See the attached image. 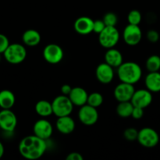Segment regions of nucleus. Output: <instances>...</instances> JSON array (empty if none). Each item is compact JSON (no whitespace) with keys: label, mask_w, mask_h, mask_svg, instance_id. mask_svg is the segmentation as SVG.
I'll return each instance as SVG.
<instances>
[{"label":"nucleus","mask_w":160,"mask_h":160,"mask_svg":"<svg viewBox=\"0 0 160 160\" xmlns=\"http://www.w3.org/2000/svg\"><path fill=\"white\" fill-rule=\"evenodd\" d=\"M47 141L36 135H28L19 143L18 149L23 158L30 160L38 159L45 154L47 150Z\"/></svg>","instance_id":"f257e3e1"},{"label":"nucleus","mask_w":160,"mask_h":160,"mask_svg":"<svg viewBox=\"0 0 160 160\" xmlns=\"http://www.w3.org/2000/svg\"><path fill=\"white\" fill-rule=\"evenodd\" d=\"M117 74L121 82L134 84L142 76V67L134 62H124L117 68Z\"/></svg>","instance_id":"f03ea898"},{"label":"nucleus","mask_w":160,"mask_h":160,"mask_svg":"<svg viewBox=\"0 0 160 160\" xmlns=\"http://www.w3.org/2000/svg\"><path fill=\"white\" fill-rule=\"evenodd\" d=\"M5 59L11 64H20L27 57V49L23 45L12 43L8 46L3 53Z\"/></svg>","instance_id":"7ed1b4c3"},{"label":"nucleus","mask_w":160,"mask_h":160,"mask_svg":"<svg viewBox=\"0 0 160 160\" xmlns=\"http://www.w3.org/2000/svg\"><path fill=\"white\" fill-rule=\"evenodd\" d=\"M53 114L57 117L70 116L73 109V102L69 96L64 95H58L52 102Z\"/></svg>","instance_id":"20e7f679"},{"label":"nucleus","mask_w":160,"mask_h":160,"mask_svg":"<svg viewBox=\"0 0 160 160\" xmlns=\"http://www.w3.org/2000/svg\"><path fill=\"white\" fill-rule=\"evenodd\" d=\"M120 34L116 27L106 26L105 29L98 34V42L103 48H114L120 41Z\"/></svg>","instance_id":"39448f33"},{"label":"nucleus","mask_w":160,"mask_h":160,"mask_svg":"<svg viewBox=\"0 0 160 160\" xmlns=\"http://www.w3.org/2000/svg\"><path fill=\"white\" fill-rule=\"evenodd\" d=\"M137 140L145 148H154L159 144V135L153 128H144L138 131Z\"/></svg>","instance_id":"423d86ee"},{"label":"nucleus","mask_w":160,"mask_h":160,"mask_svg":"<svg viewBox=\"0 0 160 160\" xmlns=\"http://www.w3.org/2000/svg\"><path fill=\"white\" fill-rule=\"evenodd\" d=\"M43 57L50 64H57L62 60L64 52L62 48L57 44H48L44 48Z\"/></svg>","instance_id":"0eeeda50"},{"label":"nucleus","mask_w":160,"mask_h":160,"mask_svg":"<svg viewBox=\"0 0 160 160\" xmlns=\"http://www.w3.org/2000/svg\"><path fill=\"white\" fill-rule=\"evenodd\" d=\"M78 118L80 121L86 126H92L95 124L98 120V112L97 108L88 104L81 106L78 112Z\"/></svg>","instance_id":"6e6552de"},{"label":"nucleus","mask_w":160,"mask_h":160,"mask_svg":"<svg viewBox=\"0 0 160 160\" xmlns=\"http://www.w3.org/2000/svg\"><path fill=\"white\" fill-rule=\"evenodd\" d=\"M17 125L16 114L11 109H2L0 111V128L2 131L13 132Z\"/></svg>","instance_id":"1a4fd4ad"},{"label":"nucleus","mask_w":160,"mask_h":160,"mask_svg":"<svg viewBox=\"0 0 160 160\" xmlns=\"http://www.w3.org/2000/svg\"><path fill=\"white\" fill-rule=\"evenodd\" d=\"M123 38L128 45L134 46L138 45L142 38V31L139 25L128 23L123 30Z\"/></svg>","instance_id":"9d476101"},{"label":"nucleus","mask_w":160,"mask_h":160,"mask_svg":"<svg viewBox=\"0 0 160 160\" xmlns=\"http://www.w3.org/2000/svg\"><path fill=\"white\" fill-rule=\"evenodd\" d=\"M33 131L34 135L47 141L52 135L53 127L46 119H40L34 123Z\"/></svg>","instance_id":"9b49d317"},{"label":"nucleus","mask_w":160,"mask_h":160,"mask_svg":"<svg viewBox=\"0 0 160 160\" xmlns=\"http://www.w3.org/2000/svg\"><path fill=\"white\" fill-rule=\"evenodd\" d=\"M134 92L135 88L134 84L121 82L116 86L113 94L116 99L120 102L131 101Z\"/></svg>","instance_id":"f8f14e48"},{"label":"nucleus","mask_w":160,"mask_h":160,"mask_svg":"<svg viewBox=\"0 0 160 160\" xmlns=\"http://www.w3.org/2000/svg\"><path fill=\"white\" fill-rule=\"evenodd\" d=\"M131 102L134 106L145 109L152 102V94L147 88L135 90Z\"/></svg>","instance_id":"ddd939ff"},{"label":"nucleus","mask_w":160,"mask_h":160,"mask_svg":"<svg viewBox=\"0 0 160 160\" xmlns=\"http://www.w3.org/2000/svg\"><path fill=\"white\" fill-rule=\"evenodd\" d=\"M95 76L97 80L102 84H109L114 78L113 67L106 62L98 65L95 70Z\"/></svg>","instance_id":"4468645a"},{"label":"nucleus","mask_w":160,"mask_h":160,"mask_svg":"<svg viewBox=\"0 0 160 160\" xmlns=\"http://www.w3.org/2000/svg\"><path fill=\"white\" fill-rule=\"evenodd\" d=\"M94 20L88 17H81L74 22V30L81 35H87L93 32Z\"/></svg>","instance_id":"2eb2a0df"},{"label":"nucleus","mask_w":160,"mask_h":160,"mask_svg":"<svg viewBox=\"0 0 160 160\" xmlns=\"http://www.w3.org/2000/svg\"><path fill=\"white\" fill-rule=\"evenodd\" d=\"M68 96L74 106L81 107L87 104L88 94L83 88L75 87L72 88L71 92Z\"/></svg>","instance_id":"dca6fc26"},{"label":"nucleus","mask_w":160,"mask_h":160,"mask_svg":"<svg viewBox=\"0 0 160 160\" xmlns=\"http://www.w3.org/2000/svg\"><path fill=\"white\" fill-rule=\"evenodd\" d=\"M56 128L58 131L61 134H71L75 129V121L70 116L57 117V120L56 123Z\"/></svg>","instance_id":"f3484780"},{"label":"nucleus","mask_w":160,"mask_h":160,"mask_svg":"<svg viewBox=\"0 0 160 160\" xmlns=\"http://www.w3.org/2000/svg\"><path fill=\"white\" fill-rule=\"evenodd\" d=\"M123 55L117 48H108L105 54V62L113 68H118L123 62Z\"/></svg>","instance_id":"a211bd4d"},{"label":"nucleus","mask_w":160,"mask_h":160,"mask_svg":"<svg viewBox=\"0 0 160 160\" xmlns=\"http://www.w3.org/2000/svg\"><path fill=\"white\" fill-rule=\"evenodd\" d=\"M145 84L146 88L152 93L160 92V73L159 71L149 72L145 77Z\"/></svg>","instance_id":"6ab92c4d"},{"label":"nucleus","mask_w":160,"mask_h":160,"mask_svg":"<svg viewBox=\"0 0 160 160\" xmlns=\"http://www.w3.org/2000/svg\"><path fill=\"white\" fill-rule=\"evenodd\" d=\"M42 40L40 33L34 29H28L23 32L22 41L23 44L30 47H34L38 45Z\"/></svg>","instance_id":"aec40b11"},{"label":"nucleus","mask_w":160,"mask_h":160,"mask_svg":"<svg viewBox=\"0 0 160 160\" xmlns=\"http://www.w3.org/2000/svg\"><path fill=\"white\" fill-rule=\"evenodd\" d=\"M16 98L11 91L5 89L0 92V107L2 109H11L14 106Z\"/></svg>","instance_id":"412c9836"},{"label":"nucleus","mask_w":160,"mask_h":160,"mask_svg":"<svg viewBox=\"0 0 160 160\" xmlns=\"http://www.w3.org/2000/svg\"><path fill=\"white\" fill-rule=\"evenodd\" d=\"M35 112L42 117H48L53 114L52 105L46 100H40L35 105Z\"/></svg>","instance_id":"4be33fe9"},{"label":"nucleus","mask_w":160,"mask_h":160,"mask_svg":"<svg viewBox=\"0 0 160 160\" xmlns=\"http://www.w3.org/2000/svg\"><path fill=\"white\" fill-rule=\"evenodd\" d=\"M134 106L131 101L120 102L117 106V113L122 118H128L131 117Z\"/></svg>","instance_id":"5701e85b"},{"label":"nucleus","mask_w":160,"mask_h":160,"mask_svg":"<svg viewBox=\"0 0 160 160\" xmlns=\"http://www.w3.org/2000/svg\"><path fill=\"white\" fill-rule=\"evenodd\" d=\"M145 67L148 72H156L160 70V56L152 55L147 59Z\"/></svg>","instance_id":"b1692460"},{"label":"nucleus","mask_w":160,"mask_h":160,"mask_svg":"<svg viewBox=\"0 0 160 160\" xmlns=\"http://www.w3.org/2000/svg\"><path fill=\"white\" fill-rule=\"evenodd\" d=\"M103 103V96L102 94L98 92H93V93L88 95L87 104L93 106L95 108H98L102 106Z\"/></svg>","instance_id":"393cba45"},{"label":"nucleus","mask_w":160,"mask_h":160,"mask_svg":"<svg viewBox=\"0 0 160 160\" xmlns=\"http://www.w3.org/2000/svg\"><path fill=\"white\" fill-rule=\"evenodd\" d=\"M142 13L137 9H133L128 15V23H130V24L139 25L142 22Z\"/></svg>","instance_id":"a878e982"},{"label":"nucleus","mask_w":160,"mask_h":160,"mask_svg":"<svg viewBox=\"0 0 160 160\" xmlns=\"http://www.w3.org/2000/svg\"><path fill=\"white\" fill-rule=\"evenodd\" d=\"M102 20L105 22L106 26L116 27L117 23H118V17H117V15L112 12H109L105 14Z\"/></svg>","instance_id":"bb28decb"},{"label":"nucleus","mask_w":160,"mask_h":160,"mask_svg":"<svg viewBox=\"0 0 160 160\" xmlns=\"http://www.w3.org/2000/svg\"><path fill=\"white\" fill-rule=\"evenodd\" d=\"M138 131L134 128H128L123 132V137L129 142H134L138 139Z\"/></svg>","instance_id":"cd10ccee"},{"label":"nucleus","mask_w":160,"mask_h":160,"mask_svg":"<svg viewBox=\"0 0 160 160\" xmlns=\"http://www.w3.org/2000/svg\"><path fill=\"white\" fill-rule=\"evenodd\" d=\"M146 37L147 39H148L151 43H156V42H159V40L160 39V34L157 31L150 30V31H148V32H147Z\"/></svg>","instance_id":"c85d7f7f"},{"label":"nucleus","mask_w":160,"mask_h":160,"mask_svg":"<svg viewBox=\"0 0 160 160\" xmlns=\"http://www.w3.org/2000/svg\"><path fill=\"white\" fill-rule=\"evenodd\" d=\"M106 27V23L103 21V20H94V25H93V32L96 33V34H99Z\"/></svg>","instance_id":"c756f323"},{"label":"nucleus","mask_w":160,"mask_h":160,"mask_svg":"<svg viewBox=\"0 0 160 160\" xmlns=\"http://www.w3.org/2000/svg\"><path fill=\"white\" fill-rule=\"evenodd\" d=\"M9 45V38L5 34H0V53L3 54Z\"/></svg>","instance_id":"7c9ffc66"},{"label":"nucleus","mask_w":160,"mask_h":160,"mask_svg":"<svg viewBox=\"0 0 160 160\" xmlns=\"http://www.w3.org/2000/svg\"><path fill=\"white\" fill-rule=\"evenodd\" d=\"M144 109H143V108L134 106L132 114H131V117L134 119H135V120H140L144 116Z\"/></svg>","instance_id":"2f4dec72"},{"label":"nucleus","mask_w":160,"mask_h":160,"mask_svg":"<svg viewBox=\"0 0 160 160\" xmlns=\"http://www.w3.org/2000/svg\"><path fill=\"white\" fill-rule=\"evenodd\" d=\"M67 160H83L84 158L79 152H71L67 156Z\"/></svg>","instance_id":"473e14b6"},{"label":"nucleus","mask_w":160,"mask_h":160,"mask_svg":"<svg viewBox=\"0 0 160 160\" xmlns=\"http://www.w3.org/2000/svg\"><path fill=\"white\" fill-rule=\"evenodd\" d=\"M72 88L71 86L69 85V84H63V85L61 87V92H62V95H67L68 96L70 95V93L71 92Z\"/></svg>","instance_id":"72a5a7b5"},{"label":"nucleus","mask_w":160,"mask_h":160,"mask_svg":"<svg viewBox=\"0 0 160 160\" xmlns=\"http://www.w3.org/2000/svg\"><path fill=\"white\" fill-rule=\"evenodd\" d=\"M4 152H5L4 145H3V144L0 142V159H1V158L3 156Z\"/></svg>","instance_id":"f704fd0d"},{"label":"nucleus","mask_w":160,"mask_h":160,"mask_svg":"<svg viewBox=\"0 0 160 160\" xmlns=\"http://www.w3.org/2000/svg\"><path fill=\"white\" fill-rule=\"evenodd\" d=\"M0 61H1V53H0Z\"/></svg>","instance_id":"c9c22d12"},{"label":"nucleus","mask_w":160,"mask_h":160,"mask_svg":"<svg viewBox=\"0 0 160 160\" xmlns=\"http://www.w3.org/2000/svg\"><path fill=\"white\" fill-rule=\"evenodd\" d=\"M1 130H2V129H1V128H0V131H1Z\"/></svg>","instance_id":"e433bc0d"}]
</instances>
